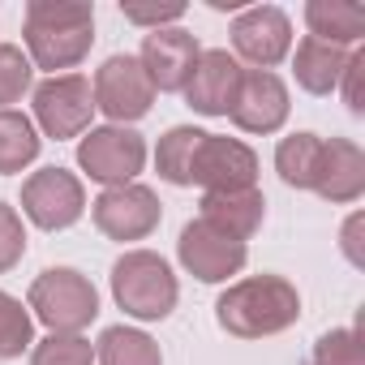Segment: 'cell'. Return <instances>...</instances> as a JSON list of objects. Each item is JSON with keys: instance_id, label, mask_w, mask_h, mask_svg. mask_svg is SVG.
I'll use <instances>...</instances> for the list:
<instances>
[{"instance_id": "cell-19", "label": "cell", "mask_w": 365, "mask_h": 365, "mask_svg": "<svg viewBox=\"0 0 365 365\" xmlns=\"http://www.w3.org/2000/svg\"><path fill=\"white\" fill-rule=\"evenodd\" d=\"M305 26L322 43L356 48L365 39V9L348 5V0H309V5H305Z\"/></svg>"}, {"instance_id": "cell-13", "label": "cell", "mask_w": 365, "mask_h": 365, "mask_svg": "<svg viewBox=\"0 0 365 365\" xmlns=\"http://www.w3.org/2000/svg\"><path fill=\"white\" fill-rule=\"evenodd\" d=\"M288 86L275 69H241V86L232 99V125L241 133H275L288 120Z\"/></svg>"}, {"instance_id": "cell-24", "label": "cell", "mask_w": 365, "mask_h": 365, "mask_svg": "<svg viewBox=\"0 0 365 365\" xmlns=\"http://www.w3.org/2000/svg\"><path fill=\"white\" fill-rule=\"evenodd\" d=\"M31 344H35V318H31V309L18 297H9L5 288H0V361H14V356L31 352Z\"/></svg>"}, {"instance_id": "cell-6", "label": "cell", "mask_w": 365, "mask_h": 365, "mask_svg": "<svg viewBox=\"0 0 365 365\" xmlns=\"http://www.w3.org/2000/svg\"><path fill=\"white\" fill-rule=\"evenodd\" d=\"M22 215L43 232H65L86 215L82 176L69 168H39L22 180Z\"/></svg>"}, {"instance_id": "cell-8", "label": "cell", "mask_w": 365, "mask_h": 365, "mask_svg": "<svg viewBox=\"0 0 365 365\" xmlns=\"http://www.w3.org/2000/svg\"><path fill=\"white\" fill-rule=\"evenodd\" d=\"M91 91H95V108H99L112 125H133V120H142V116L155 108V95H159L138 56H108V61L95 69Z\"/></svg>"}, {"instance_id": "cell-20", "label": "cell", "mask_w": 365, "mask_h": 365, "mask_svg": "<svg viewBox=\"0 0 365 365\" xmlns=\"http://www.w3.org/2000/svg\"><path fill=\"white\" fill-rule=\"evenodd\" d=\"M39 146H43V138L26 112H18V108L0 112V176H14V172L31 168L39 159Z\"/></svg>"}, {"instance_id": "cell-16", "label": "cell", "mask_w": 365, "mask_h": 365, "mask_svg": "<svg viewBox=\"0 0 365 365\" xmlns=\"http://www.w3.org/2000/svg\"><path fill=\"white\" fill-rule=\"evenodd\" d=\"M318 198L348 207L365 194V150L352 138H322L318 150V168H314V185Z\"/></svg>"}, {"instance_id": "cell-17", "label": "cell", "mask_w": 365, "mask_h": 365, "mask_svg": "<svg viewBox=\"0 0 365 365\" xmlns=\"http://www.w3.org/2000/svg\"><path fill=\"white\" fill-rule=\"evenodd\" d=\"M202 215L198 220H207V224H215L220 232H228V237H237V241H250L258 228H262V220H267V198H262V190H228V194H202Z\"/></svg>"}, {"instance_id": "cell-12", "label": "cell", "mask_w": 365, "mask_h": 365, "mask_svg": "<svg viewBox=\"0 0 365 365\" xmlns=\"http://www.w3.org/2000/svg\"><path fill=\"white\" fill-rule=\"evenodd\" d=\"M292 52V22L279 5H250L232 18V56L250 69H275Z\"/></svg>"}, {"instance_id": "cell-26", "label": "cell", "mask_w": 365, "mask_h": 365, "mask_svg": "<svg viewBox=\"0 0 365 365\" xmlns=\"http://www.w3.org/2000/svg\"><path fill=\"white\" fill-rule=\"evenodd\" d=\"M309 365H365V344L356 327H331L327 335H318Z\"/></svg>"}, {"instance_id": "cell-28", "label": "cell", "mask_w": 365, "mask_h": 365, "mask_svg": "<svg viewBox=\"0 0 365 365\" xmlns=\"http://www.w3.org/2000/svg\"><path fill=\"white\" fill-rule=\"evenodd\" d=\"M26 254V228H22V215L9 207V202H0V275L14 271Z\"/></svg>"}, {"instance_id": "cell-29", "label": "cell", "mask_w": 365, "mask_h": 365, "mask_svg": "<svg viewBox=\"0 0 365 365\" xmlns=\"http://www.w3.org/2000/svg\"><path fill=\"white\" fill-rule=\"evenodd\" d=\"M339 91H344V103L352 116H365V52L352 48L344 73H339Z\"/></svg>"}, {"instance_id": "cell-1", "label": "cell", "mask_w": 365, "mask_h": 365, "mask_svg": "<svg viewBox=\"0 0 365 365\" xmlns=\"http://www.w3.org/2000/svg\"><path fill=\"white\" fill-rule=\"evenodd\" d=\"M26 56L35 69H73L91 56L95 43V5L86 0H31L22 18Z\"/></svg>"}, {"instance_id": "cell-30", "label": "cell", "mask_w": 365, "mask_h": 365, "mask_svg": "<svg viewBox=\"0 0 365 365\" xmlns=\"http://www.w3.org/2000/svg\"><path fill=\"white\" fill-rule=\"evenodd\" d=\"M120 18L133 22V26L163 31V26H172V22L185 18V5H125V0H120Z\"/></svg>"}, {"instance_id": "cell-21", "label": "cell", "mask_w": 365, "mask_h": 365, "mask_svg": "<svg viewBox=\"0 0 365 365\" xmlns=\"http://www.w3.org/2000/svg\"><path fill=\"white\" fill-rule=\"evenodd\" d=\"M95 361H99V365H163V352H159V344H155L146 331L120 322V327H108V331L99 335Z\"/></svg>"}, {"instance_id": "cell-27", "label": "cell", "mask_w": 365, "mask_h": 365, "mask_svg": "<svg viewBox=\"0 0 365 365\" xmlns=\"http://www.w3.org/2000/svg\"><path fill=\"white\" fill-rule=\"evenodd\" d=\"M35 82V65L18 43H0V112L9 103H22V95Z\"/></svg>"}, {"instance_id": "cell-15", "label": "cell", "mask_w": 365, "mask_h": 365, "mask_svg": "<svg viewBox=\"0 0 365 365\" xmlns=\"http://www.w3.org/2000/svg\"><path fill=\"white\" fill-rule=\"evenodd\" d=\"M237 86H241V61L224 48H207L180 95H185V103L198 116H228L232 99H237Z\"/></svg>"}, {"instance_id": "cell-23", "label": "cell", "mask_w": 365, "mask_h": 365, "mask_svg": "<svg viewBox=\"0 0 365 365\" xmlns=\"http://www.w3.org/2000/svg\"><path fill=\"white\" fill-rule=\"evenodd\" d=\"M202 133L207 129H198V125H172L159 138V146H155V172L168 180V185H176V190L190 185V159H194V146L202 142Z\"/></svg>"}, {"instance_id": "cell-14", "label": "cell", "mask_w": 365, "mask_h": 365, "mask_svg": "<svg viewBox=\"0 0 365 365\" xmlns=\"http://www.w3.org/2000/svg\"><path fill=\"white\" fill-rule=\"evenodd\" d=\"M198 56H202L198 39H194L190 31H180V26L150 31V35L142 39V52H138V61H142L146 78L155 82V91H168V95L185 91V82H190Z\"/></svg>"}, {"instance_id": "cell-10", "label": "cell", "mask_w": 365, "mask_h": 365, "mask_svg": "<svg viewBox=\"0 0 365 365\" xmlns=\"http://www.w3.org/2000/svg\"><path fill=\"white\" fill-rule=\"evenodd\" d=\"M91 116H95L91 78H82V73H56V78H48V82L35 86V125L48 138H56V142L82 138L91 129Z\"/></svg>"}, {"instance_id": "cell-18", "label": "cell", "mask_w": 365, "mask_h": 365, "mask_svg": "<svg viewBox=\"0 0 365 365\" xmlns=\"http://www.w3.org/2000/svg\"><path fill=\"white\" fill-rule=\"evenodd\" d=\"M348 56H352V48H335V43H322V39L305 35L292 52V78H297L301 91L322 99V95L339 91V73H344Z\"/></svg>"}, {"instance_id": "cell-31", "label": "cell", "mask_w": 365, "mask_h": 365, "mask_svg": "<svg viewBox=\"0 0 365 365\" xmlns=\"http://www.w3.org/2000/svg\"><path fill=\"white\" fill-rule=\"evenodd\" d=\"M361 224H365V220L352 215V220L344 224V241H339V245H344V258H348L352 267H365V254H361V241H356V237H361Z\"/></svg>"}, {"instance_id": "cell-2", "label": "cell", "mask_w": 365, "mask_h": 365, "mask_svg": "<svg viewBox=\"0 0 365 365\" xmlns=\"http://www.w3.org/2000/svg\"><path fill=\"white\" fill-rule=\"evenodd\" d=\"M301 318V292L284 275H245L215 301V322L232 339H267Z\"/></svg>"}, {"instance_id": "cell-3", "label": "cell", "mask_w": 365, "mask_h": 365, "mask_svg": "<svg viewBox=\"0 0 365 365\" xmlns=\"http://www.w3.org/2000/svg\"><path fill=\"white\" fill-rule=\"evenodd\" d=\"M112 297L129 318L163 322L180 301V284L168 258H159L155 250H125L112 262Z\"/></svg>"}, {"instance_id": "cell-11", "label": "cell", "mask_w": 365, "mask_h": 365, "mask_svg": "<svg viewBox=\"0 0 365 365\" xmlns=\"http://www.w3.org/2000/svg\"><path fill=\"white\" fill-rule=\"evenodd\" d=\"M190 185H202V194H228V190H258V155L241 138L202 133L190 159Z\"/></svg>"}, {"instance_id": "cell-5", "label": "cell", "mask_w": 365, "mask_h": 365, "mask_svg": "<svg viewBox=\"0 0 365 365\" xmlns=\"http://www.w3.org/2000/svg\"><path fill=\"white\" fill-rule=\"evenodd\" d=\"M78 168L99 180L103 190L129 185V180L146 168V138L129 125H99L86 129L78 142Z\"/></svg>"}, {"instance_id": "cell-22", "label": "cell", "mask_w": 365, "mask_h": 365, "mask_svg": "<svg viewBox=\"0 0 365 365\" xmlns=\"http://www.w3.org/2000/svg\"><path fill=\"white\" fill-rule=\"evenodd\" d=\"M318 150H322V138L309 133V129L279 138V146H275V172H279V180H284L288 190H309L314 185Z\"/></svg>"}, {"instance_id": "cell-9", "label": "cell", "mask_w": 365, "mask_h": 365, "mask_svg": "<svg viewBox=\"0 0 365 365\" xmlns=\"http://www.w3.org/2000/svg\"><path fill=\"white\" fill-rule=\"evenodd\" d=\"M91 220L95 228L108 237V241H146L159 220H163V202L150 185H138V180H129V185H112L103 190L95 202H91Z\"/></svg>"}, {"instance_id": "cell-25", "label": "cell", "mask_w": 365, "mask_h": 365, "mask_svg": "<svg viewBox=\"0 0 365 365\" xmlns=\"http://www.w3.org/2000/svg\"><path fill=\"white\" fill-rule=\"evenodd\" d=\"M31 365H95V344L86 335H48L31 344Z\"/></svg>"}, {"instance_id": "cell-4", "label": "cell", "mask_w": 365, "mask_h": 365, "mask_svg": "<svg viewBox=\"0 0 365 365\" xmlns=\"http://www.w3.org/2000/svg\"><path fill=\"white\" fill-rule=\"evenodd\" d=\"M26 309L56 335H82L99 318V292L78 267H48L43 275H35Z\"/></svg>"}, {"instance_id": "cell-7", "label": "cell", "mask_w": 365, "mask_h": 365, "mask_svg": "<svg viewBox=\"0 0 365 365\" xmlns=\"http://www.w3.org/2000/svg\"><path fill=\"white\" fill-rule=\"evenodd\" d=\"M176 258H180V267H185L194 279H202V284H228L232 275L245 271L250 245L237 241V237H228V232H220L207 220H190L185 228H180V237H176Z\"/></svg>"}]
</instances>
